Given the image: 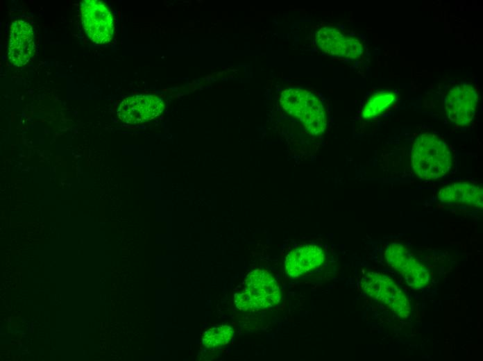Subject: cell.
Here are the masks:
<instances>
[{
    "label": "cell",
    "instance_id": "3957f363",
    "mask_svg": "<svg viewBox=\"0 0 483 361\" xmlns=\"http://www.w3.org/2000/svg\"><path fill=\"white\" fill-rule=\"evenodd\" d=\"M281 293L276 279L267 271L255 269L250 272L239 293L235 294L237 308L244 311H254L276 305Z\"/></svg>",
    "mask_w": 483,
    "mask_h": 361
},
{
    "label": "cell",
    "instance_id": "4fadbf2b",
    "mask_svg": "<svg viewBox=\"0 0 483 361\" xmlns=\"http://www.w3.org/2000/svg\"><path fill=\"white\" fill-rule=\"evenodd\" d=\"M396 99L391 91H379L372 95L366 102L362 112L364 119H372L389 108Z\"/></svg>",
    "mask_w": 483,
    "mask_h": 361
},
{
    "label": "cell",
    "instance_id": "277c9868",
    "mask_svg": "<svg viewBox=\"0 0 483 361\" xmlns=\"http://www.w3.org/2000/svg\"><path fill=\"white\" fill-rule=\"evenodd\" d=\"M362 285L366 294L383 303L398 317L406 318L409 315L407 296L389 276L369 272L363 278Z\"/></svg>",
    "mask_w": 483,
    "mask_h": 361
},
{
    "label": "cell",
    "instance_id": "5b68a950",
    "mask_svg": "<svg viewBox=\"0 0 483 361\" xmlns=\"http://www.w3.org/2000/svg\"><path fill=\"white\" fill-rule=\"evenodd\" d=\"M82 22L88 37L97 44L109 42L114 34L113 17L104 3L85 0L81 3Z\"/></svg>",
    "mask_w": 483,
    "mask_h": 361
},
{
    "label": "cell",
    "instance_id": "7a4b0ae2",
    "mask_svg": "<svg viewBox=\"0 0 483 361\" xmlns=\"http://www.w3.org/2000/svg\"><path fill=\"white\" fill-rule=\"evenodd\" d=\"M282 108L300 121L307 131L314 135L323 133L326 117L321 102L310 92L300 87L285 90L280 98Z\"/></svg>",
    "mask_w": 483,
    "mask_h": 361
},
{
    "label": "cell",
    "instance_id": "8992f818",
    "mask_svg": "<svg viewBox=\"0 0 483 361\" xmlns=\"http://www.w3.org/2000/svg\"><path fill=\"white\" fill-rule=\"evenodd\" d=\"M477 101L478 92L473 85L463 83L453 87L445 99L448 119L455 125H468L475 116Z\"/></svg>",
    "mask_w": 483,
    "mask_h": 361
},
{
    "label": "cell",
    "instance_id": "7c38bea8",
    "mask_svg": "<svg viewBox=\"0 0 483 361\" xmlns=\"http://www.w3.org/2000/svg\"><path fill=\"white\" fill-rule=\"evenodd\" d=\"M438 198L444 203L482 207V190L471 183H456L443 187L439 192Z\"/></svg>",
    "mask_w": 483,
    "mask_h": 361
},
{
    "label": "cell",
    "instance_id": "30bf717a",
    "mask_svg": "<svg viewBox=\"0 0 483 361\" xmlns=\"http://www.w3.org/2000/svg\"><path fill=\"white\" fill-rule=\"evenodd\" d=\"M32 26L25 21L17 20L10 26L8 58L15 66L26 64L33 56L35 49Z\"/></svg>",
    "mask_w": 483,
    "mask_h": 361
},
{
    "label": "cell",
    "instance_id": "6da1fadb",
    "mask_svg": "<svg viewBox=\"0 0 483 361\" xmlns=\"http://www.w3.org/2000/svg\"><path fill=\"white\" fill-rule=\"evenodd\" d=\"M412 169L419 178L434 180L443 177L451 169L452 153L439 137L423 134L414 141L412 149Z\"/></svg>",
    "mask_w": 483,
    "mask_h": 361
},
{
    "label": "cell",
    "instance_id": "52a82bcc",
    "mask_svg": "<svg viewBox=\"0 0 483 361\" xmlns=\"http://www.w3.org/2000/svg\"><path fill=\"white\" fill-rule=\"evenodd\" d=\"M385 257L388 265L403 275L411 287L421 288L428 283L427 269L412 257L403 246L391 244L387 247Z\"/></svg>",
    "mask_w": 483,
    "mask_h": 361
},
{
    "label": "cell",
    "instance_id": "5bb4252c",
    "mask_svg": "<svg viewBox=\"0 0 483 361\" xmlns=\"http://www.w3.org/2000/svg\"><path fill=\"white\" fill-rule=\"evenodd\" d=\"M234 330L226 325L218 326L206 330L202 338L203 344L207 348H215L228 344L233 337Z\"/></svg>",
    "mask_w": 483,
    "mask_h": 361
},
{
    "label": "cell",
    "instance_id": "ba28073f",
    "mask_svg": "<svg viewBox=\"0 0 483 361\" xmlns=\"http://www.w3.org/2000/svg\"><path fill=\"white\" fill-rule=\"evenodd\" d=\"M162 99L152 95L128 97L120 103L117 115L124 122L129 124H141L158 117L164 110Z\"/></svg>",
    "mask_w": 483,
    "mask_h": 361
},
{
    "label": "cell",
    "instance_id": "8fae6325",
    "mask_svg": "<svg viewBox=\"0 0 483 361\" xmlns=\"http://www.w3.org/2000/svg\"><path fill=\"white\" fill-rule=\"evenodd\" d=\"M323 251L316 245H305L291 251L285 259V269L290 277L297 278L319 267L324 262Z\"/></svg>",
    "mask_w": 483,
    "mask_h": 361
},
{
    "label": "cell",
    "instance_id": "9c48e42d",
    "mask_svg": "<svg viewBox=\"0 0 483 361\" xmlns=\"http://www.w3.org/2000/svg\"><path fill=\"white\" fill-rule=\"evenodd\" d=\"M317 46L325 53L349 59L359 58L363 53L361 42L338 29L329 26L321 28L315 35Z\"/></svg>",
    "mask_w": 483,
    "mask_h": 361
}]
</instances>
